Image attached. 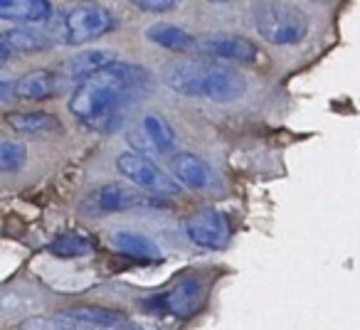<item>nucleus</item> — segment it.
Masks as SVG:
<instances>
[{
	"label": "nucleus",
	"mask_w": 360,
	"mask_h": 330,
	"mask_svg": "<svg viewBox=\"0 0 360 330\" xmlns=\"http://www.w3.org/2000/svg\"><path fill=\"white\" fill-rule=\"evenodd\" d=\"M116 27V18L104 6H75L62 13L57 22V40L62 45H86L109 35Z\"/></svg>",
	"instance_id": "39448f33"
},
{
	"label": "nucleus",
	"mask_w": 360,
	"mask_h": 330,
	"mask_svg": "<svg viewBox=\"0 0 360 330\" xmlns=\"http://www.w3.org/2000/svg\"><path fill=\"white\" fill-rule=\"evenodd\" d=\"M6 124L18 136H30V138H45L62 131V121L47 111H8Z\"/></svg>",
	"instance_id": "4468645a"
},
{
	"label": "nucleus",
	"mask_w": 360,
	"mask_h": 330,
	"mask_svg": "<svg viewBox=\"0 0 360 330\" xmlns=\"http://www.w3.org/2000/svg\"><path fill=\"white\" fill-rule=\"evenodd\" d=\"M111 244H114V249L119 251V254L129 256V259H136V261H143V264L163 259L160 246L155 244L150 237L139 235V232H129V230L114 232V235H111Z\"/></svg>",
	"instance_id": "dca6fc26"
},
{
	"label": "nucleus",
	"mask_w": 360,
	"mask_h": 330,
	"mask_svg": "<svg viewBox=\"0 0 360 330\" xmlns=\"http://www.w3.org/2000/svg\"><path fill=\"white\" fill-rule=\"evenodd\" d=\"M198 52L217 62H237V65H252L259 60V47L250 37L232 35V32H212V35L198 37Z\"/></svg>",
	"instance_id": "1a4fd4ad"
},
{
	"label": "nucleus",
	"mask_w": 360,
	"mask_h": 330,
	"mask_svg": "<svg viewBox=\"0 0 360 330\" xmlns=\"http://www.w3.org/2000/svg\"><path fill=\"white\" fill-rule=\"evenodd\" d=\"M146 205H158L155 197H146L143 192L131 190V187L121 185V183H109V185H101L91 192L84 200V212L91 217L99 215H116V212H129L136 207Z\"/></svg>",
	"instance_id": "0eeeda50"
},
{
	"label": "nucleus",
	"mask_w": 360,
	"mask_h": 330,
	"mask_svg": "<svg viewBox=\"0 0 360 330\" xmlns=\"http://www.w3.org/2000/svg\"><path fill=\"white\" fill-rule=\"evenodd\" d=\"M116 171L139 190L153 192V195H175V192H180V183L170 173H165L163 168H158L146 153H139V150H124L116 158Z\"/></svg>",
	"instance_id": "423d86ee"
},
{
	"label": "nucleus",
	"mask_w": 360,
	"mask_h": 330,
	"mask_svg": "<svg viewBox=\"0 0 360 330\" xmlns=\"http://www.w3.org/2000/svg\"><path fill=\"white\" fill-rule=\"evenodd\" d=\"M186 235L193 244L202 246V249H225L232 237L230 217L217 207H205L188 217Z\"/></svg>",
	"instance_id": "6e6552de"
},
{
	"label": "nucleus",
	"mask_w": 360,
	"mask_h": 330,
	"mask_svg": "<svg viewBox=\"0 0 360 330\" xmlns=\"http://www.w3.org/2000/svg\"><path fill=\"white\" fill-rule=\"evenodd\" d=\"M119 330H148L146 325H139V323H134V320H129V323H124Z\"/></svg>",
	"instance_id": "b1692460"
},
{
	"label": "nucleus",
	"mask_w": 360,
	"mask_h": 330,
	"mask_svg": "<svg viewBox=\"0 0 360 330\" xmlns=\"http://www.w3.org/2000/svg\"><path fill=\"white\" fill-rule=\"evenodd\" d=\"M62 86H67L60 70H35L15 79V99L22 101H45L50 96L60 94Z\"/></svg>",
	"instance_id": "ddd939ff"
},
{
	"label": "nucleus",
	"mask_w": 360,
	"mask_h": 330,
	"mask_svg": "<svg viewBox=\"0 0 360 330\" xmlns=\"http://www.w3.org/2000/svg\"><path fill=\"white\" fill-rule=\"evenodd\" d=\"M65 330H84V328H77L75 323H70V320H65Z\"/></svg>",
	"instance_id": "393cba45"
},
{
	"label": "nucleus",
	"mask_w": 360,
	"mask_h": 330,
	"mask_svg": "<svg viewBox=\"0 0 360 330\" xmlns=\"http://www.w3.org/2000/svg\"><path fill=\"white\" fill-rule=\"evenodd\" d=\"M170 176L188 190H210L215 183L210 165L200 155L188 150H178L175 155H170Z\"/></svg>",
	"instance_id": "9b49d317"
},
{
	"label": "nucleus",
	"mask_w": 360,
	"mask_h": 330,
	"mask_svg": "<svg viewBox=\"0 0 360 330\" xmlns=\"http://www.w3.org/2000/svg\"><path fill=\"white\" fill-rule=\"evenodd\" d=\"M27 148L15 140H3L0 143V171L3 173H15L25 165Z\"/></svg>",
	"instance_id": "412c9836"
},
{
	"label": "nucleus",
	"mask_w": 360,
	"mask_h": 330,
	"mask_svg": "<svg viewBox=\"0 0 360 330\" xmlns=\"http://www.w3.org/2000/svg\"><path fill=\"white\" fill-rule=\"evenodd\" d=\"M153 45L163 47L170 52H188V50H198V37L193 32H188L186 27L173 25V22H155L146 30Z\"/></svg>",
	"instance_id": "a211bd4d"
},
{
	"label": "nucleus",
	"mask_w": 360,
	"mask_h": 330,
	"mask_svg": "<svg viewBox=\"0 0 360 330\" xmlns=\"http://www.w3.org/2000/svg\"><path fill=\"white\" fill-rule=\"evenodd\" d=\"M119 62V55L109 47H99V50H82L77 55H72L70 60L62 62L60 74L65 77L67 84L79 86L84 79L99 74V72L109 70L111 65Z\"/></svg>",
	"instance_id": "9d476101"
},
{
	"label": "nucleus",
	"mask_w": 360,
	"mask_h": 330,
	"mask_svg": "<svg viewBox=\"0 0 360 330\" xmlns=\"http://www.w3.org/2000/svg\"><path fill=\"white\" fill-rule=\"evenodd\" d=\"M60 315L84 330H119L124 323H129V315L124 310L106 308V305H77V308L62 310Z\"/></svg>",
	"instance_id": "f8f14e48"
},
{
	"label": "nucleus",
	"mask_w": 360,
	"mask_h": 330,
	"mask_svg": "<svg viewBox=\"0 0 360 330\" xmlns=\"http://www.w3.org/2000/svg\"><path fill=\"white\" fill-rule=\"evenodd\" d=\"M47 251L57 259H82V256L94 254V244L91 239H86L84 235H75V232H67L60 235L47 244Z\"/></svg>",
	"instance_id": "aec40b11"
},
{
	"label": "nucleus",
	"mask_w": 360,
	"mask_h": 330,
	"mask_svg": "<svg viewBox=\"0 0 360 330\" xmlns=\"http://www.w3.org/2000/svg\"><path fill=\"white\" fill-rule=\"evenodd\" d=\"M52 47V37L47 30L35 27H13L0 35V62L11 60L13 52H45Z\"/></svg>",
	"instance_id": "2eb2a0df"
},
{
	"label": "nucleus",
	"mask_w": 360,
	"mask_h": 330,
	"mask_svg": "<svg viewBox=\"0 0 360 330\" xmlns=\"http://www.w3.org/2000/svg\"><path fill=\"white\" fill-rule=\"evenodd\" d=\"M252 22L262 40L276 47H291L299 45L309 35V15L301 6L294 3H257L252 6Z\"/></svg>",
	"instance_id": "7ed1b4c3"
},
{
	"label": "nucleus",
	"mask_w": 360,
	"mask_h": 330,
	"mask_svg": "<svg viewBox=\"0 0 360 330\" xmlns=\"http://www.w3.org/2000/svg\"><path fill=\"white\" fill-rule=\"evenodd\" d=\"M13 96H15V81L3 79V81H0V99H3V101H11Z\"/></svg>",
	"instance_id": "5701e85b"
},
{
	"label": "nucleus",
	"mask_w": 360,
	"mask_h": 330,
	"mask_svg": "<svg viewBox=\"0 0 360 330\" xmlns=\"http://www.w3.org/2000/svg\"><path fill=\"white\" fill-rule=\"evenodd\" d=\"M141 131L155 153H170L175 148V131L160 114H146L141 121Z\"/></svg>",
	"instance_id": "6ab92c4d"
},
{
	"label": "nucleus",
	"mask_w": 360,
	"mask_h": 330,
	"mask_svg": "<svg viewBox=\"0 0 360 330\" xmlns=\"http://www.w3.org/2000/svg\"><path fill=\"white\" fill-rule=\"evenodd\" d=\"M55 15L47 0H0V18L13 22H47Z\"/></svg>",
	"instance_id": "f3484780"
},
{
	"label": "nucleus",
	"mask_w": 360,
	"mask_h": 330,
	"mask_svg": "<svg viewBox=\"0 0 360 330\" xmlns=\"http://www.w3.org/2000/svg\"><path fill=\"white\" fill-rule=\"evenodd\" d=\"M150 72L146 67L116 62L109 70L84 79L70 96V111L84 128L114 133L124 126L131 106L141 104L150 91Z\"/></svg>",
	"instance_id": "f257e3e1"
},
{
	"label": "nucleus",
	"mask_w": 360,
	"mask_h": 330,
	"mask_svg": "<svg viewBox=\"0 0 360 330\" xmlns=\"http://www.w3.org/2000/svg\"><path fill=\"white\" fill-rule=\"evenodd\" d=\"M134 8H139V11H143V13H170V11H175V8L180 6V3H175V0H134L131 3Z\"/></svg>",
	"instance_id": "4be33fe9"
},
{
	"label": "nucleus",
	"mask_w": 360,
	"mask_h": 330,
	"mask_svg": "<svg viewBox=\"0 0 360 330\" xmlns=\"http://www.w3.org/2000/svg\"><path fill=\"white\" fill-rule=\"evenodd\" d=\"M163 81L180 96L207 99L217 104H230L247 94V77L235 67L210 57L170 62L163 72Z\"/></svg>",
	"instance_id": "f03ea898"
},
{
	"label": "nucleus",
	"mask_w": 360,
	"mask_h": 330,
	"mask_svg": "<svg viewBox=\"0 0 360 330\" xmlns=\"http://www.w3.org/2000/svg\"><path fill=\"white\" fill-rule=\"evenodd\" d=\"M207 296V284L200 274H186L180 276L168 291L163 293L141 298V308L150 315H173L178 320L193 318L202 308Z\"/></svg>",
	"instance_id": "20e7f679"
}]
</instances>
